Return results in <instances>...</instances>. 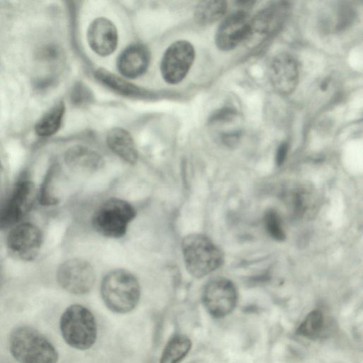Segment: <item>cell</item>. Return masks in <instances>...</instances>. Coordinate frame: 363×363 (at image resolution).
<instances>
[{
  "label": "cell",
  "instance_id": "obj_1",
  "mask_svg": "<svg viewBox=\"0 0 363 363\" xmlns=\"http://www.w3.org/2000/svg\"><path fill=\"white\" fill-rule=\"evenodd\" d=\"M10 352L19 363H56L52 344L37 330L28 326L14 329L9 337Z\"/></svg>",
  "mask_w": 363,
  "mask_h": 363
},
{
  "label": "cell",
  "instance_id": "obj_21",
  "mask_svg": "<svg viewBox=\"0 0 363 363\" xmlns=\"http://www.w3.org/2000/svg\"><path fill=\"white\" fill-rule=\"evenodd\" d=\"M65 106L60 103L48 111L37 123L35 131L42 137H48L55 134L60 128L63 115Z\"/></svg>",
  "mask_w": 363,
  "mask_h": 363
},
{
  "label": "cell",
  "instance_id": "obj_12",
  "mask_svg": "<svg viewBox=\"0 0 363 363\" xmlns=\"http://www.w3.org/2000/svg\"><path fill=\"white\" fill-rule=\"evenodd\" d=\"M250 18L244 10H238L228 16L219 25L215 35L218 49L229 51L243 42L250 33Z\"/></svg>",
  "mask_w": 363,
  "mask_h": 363
},
{
  "label": "cell",
  "instance_id": "obj_23",
  "mask_svg": "<svg viewBox=\"0 0 363 363\" xmlns=\"http://www.w3.org/2000/svg\"><path fill=\"white\" fill-rule=\"evenodd\" d=\"M324 325V318L321 311H311L301 323L297 333L309 339H315L320 334Z\"/></svg>",
  "mask_w": 363,
  "mask_h": 363
},
{
  "label": "cell",
  "instance_id": "obj_5",
  "mask_svg": "<svg viewBox=\"0 0 363 363\" xmlns=\"http://www.w3.org/2000/svg\"><path fill=\"white\" fill-rule=\"evenodd\" d=\"M135 216L134 208L127 201L111 199L94 212L92 225L104 236L118 238L123 236L128 224Z\"/></svg>",
  "mask_w": 363,
  "mask_h": 363
},
{
  "label": "cell",
  "instance_id": "obj_28",
  "mask_svg": "<svg viewBox=\"0 0 363 363\" xmlns=\"http://www.w3.org/2000/svg\"><path fill=\"white\" fill-rule=\"evenodd\" d=\"M329 82L330 80L328 79H325L321 82L320 84V89L322 91H325L328 89L329 86Z\"/></svg>",
  "mask_w": 363,
  "mask_h": 363
},
{
  "label": "cell",
  "instance_id": "obj_27",
  "mask_svg": "<svg viewBox=\"0 0 363 363\" xmlns=\"http://www.w3.org/2000/svg\"><path fill=\"white\" fill-rule=\"evenodd\" d=\"M289 150L288 143L283 142L279 145L276 152V163L277 165H281L284 162Z\"/></svg>",
  "mask_w": 363,
  "mask_h": 363
},
{
  "label": "cell",
  "instance_id": "obj_9",
  "mask_svg": "<svg viewBox=\"0 0 363 363\" xmlns=\"http://www.w3.org/2000/svg\"><path fill=\"white\" fill-rule=\"evenodd\" d=\"M57 279L67 291L74 294H84L92 288L95 274L91 264L81 259H71L58 268Z\"/></svg>",
  "mask_w": 363,
  "mask_h": 363
},
{
  "label": "cell",
  "instance_id": "obj_20",
  "mask_svg": "<svg viewBox=\"0 0 363 363\" xmlns=\"http://www.w3.org/2000/svg\"><path fill=\"white\" fill-rule=\"evenodd\" d=\"M228 4L225 1L211 0L199 3L194 11L196 21L201 25L213 23L225 13Z\"/></svg>",
  "mask_w": 363,
  "mask_h": 363
},
{
  "label": "cell",
  "instance_id": "obj_10",
  "mask_svg": "<svg viewBox=\"0 0 363 363\" xmlns=\"http://www.w3.org/2000/svg\"><path fill=\"white\" fill-rule=\"evenodd\" d=\"M42 240L41 231L35 225L23 223L14 226L9 232L6 245L13 257L30 261L39 253Z\"/></svg>",
  "mask_w": 363,
  "mask_h": 363
},
{
  "label": "cell",
  "instance_id": "obj_19",
  "mask_svg": "<svg viewBox=\"0 0 363 363\" xmlns=\"http://www.w3.org/2000/svg\"><path fill=\"white\" fill-rule=\"evenodd\" d=\"M191 340L182 334L172 337L165 345L160 363H179L189 353Z\"/></svg>",
  "mask_w": 363,
  "mask_h": 363
},
{
  "label": "cell",
  "instance_id": "obj_3",
  "mask_svg": "<svg viewBox=\"0 0 363 363\" xmlns=\"http://www.w3.org/2000/svg\"><path fill=\"white\" fill-rule=\"evenodd\" d=\"M182 250L187 271L196 278L214 272L223 262L221 250L203 235H187L182 241Z\"/></svg>",
  "mask_w": 363,
  "mask_h": 363
},
{
  "label": "cell",
  "instance_id": "obj_18",
  "mask_svg": "<svg viewBox=\"0 0 363 363\" xmlns=\"http://www.w3.org/2000/svg\"><path fill=\"white\" fill-rule=\"evenodd\" d=\"M66 160L72 169L85 172H94L103 164L102 159L96 152L84 147L71 149Z\"/></svg>",
  "mask_w": 363,
  "mask_h": 363
},
{
  "label": "cell",
  "instance_id": "obj_8",
  "mask_svg": "<svg viewBox=\"0 0 363 363\" xmlns=\"http://www.w3.org/2000/svg\"><path fill=\"white\" fill-rule=\"evenodd\" d=\"M281 198L289 212L296 219H310L318 212V195L314 187L306 182L288 184L282 190Z\"/></svg>",
  "mask_w": 363,
  "mask_h": 363
},
{
  "label": "cell",
  "instance_id": "obj_26",
  "mask_svg": "<svg viewBox=\"0 0 363 363\" xmlns=\"http://www.w3.org/2000/svg\"><path fill=\"white\" fill-rule=\"evenodd\" d=\"M237 111L231 107H225L214 113L210 118L211 123L230 122L236 116Z\"/></svg>",
  "mask_w": 363,
  "mask_h": 363
},
{
  "label": "cell",
  "instance_id": "obj_7",
  "mask_svg": "<svg viewBox=\"0 0 363 363\" xmlns=\"http://www.w3.org/2000/svg\"><path fill=\"white\" fill-rule=\"evenodd\" d=\"M238 294L233 283L223 277L209 281L203 290L202 301L208 312L215 318L229 314L235 308Z\"/></svg>",
  "mask_w": 363,
  "mask_h": 363
},
{
  "label": "cell",
  "instance_id": "obj_13",
  "mask_svg": "<svg viewBox=\"0 0 363 363\" xmlns=\"http://www.w3.org/2000/svg\"><path fill=\"white\" fill-rule=\"evenodd\" d=\"M33 198V184L26 179L19 181L0 209V228L18 223L30 208Z\"/></svg>",
  "mask_w": 363,
  "mask_h": 363
},
{
  "label": "cell",
  "instance_id": "obj_16",
  "mask_svg": "<svg viewBox=\"0 0 363 363\" xmlns=\"http://www.w3.org/2000/svg\"><path fill=\"white\" fill-rule=\"evenodd\" d=\"M150 59V52L145 46L133 44L121 53L117 60V67L125 77L136 78L145 72Z\"/></svg>",
  "mask_w": 363,
  "mask_h": 363
},
{
  "label": "cell",
  "instance_id": "obj_25",
  "mask_svg": "<svg viewBox=\"0 0 363 363\" xmlns=\"http://www.w3.org/2000/svg\"><path fill=\"white\" fill-rule=\"evenodd\" d=\"M264 220L265 228L272 238L279 241L284 240L285 233L277 212L273 210L267 211Z\"/></svg>",
  "mask_w": 363,
  "mask_h": 363
},
{
  "label": "cell",
  "instance_id": "obj_11",
  "mask_svg": "<svg viewBox=\"0 0 363 363\" xmlns=\"http://www.w3.org/2000/svg\"><path fill=\"white\" fill-rule=\"evenodd\" d=\"M289 8L288 2L279 1L258 11L250 18L247 42L259 43L277 31L286 18Z\"/></svg>",
  "mask_w": 363,
  "mask_h": 363
},
{
  "label": "cell",
  "instance_id": "obj_2",
  "mask_svg": "<svg viewBox=\"0 0 363 363\" xmlns=\"http://www.w3.org/2000/svg\"><path fill=\"white\" fill-rule=\"evenodd\" d=\"M104 303L111 311L124 313L132 311L140 298V285L133 274L125 269L107 274L101 285Z\"/></svg>",
  "mask_w": 363,
  "mask_h": 363
},
{
  "label": "cell",
  "instance_id": "obj_22",
  "mask_svg": "<svg viewBox=\"0 0 363 363\" xmlns=\"http://www.w3.org/2000/svg\"><path fill=\"white\" fill-rule=\"evenodd\" d=\"M96 77L109 88L126 96H140L143 90L104 69H99Z\"/></svg>",
  "mask_w": 363,
  "mask_h": 363
},
{
  "label": "cell",
  "instance_id": "obj_4",
  "mask_svg": "<svg viewBox=\"0 0 363 363\" xmlns=\"http://www.w3.org/2000/svg\"><path fill=\"white\" fill-rule=\"evenodd\" d=\"M60 328L64 340L77 350H87L95 342L96 323L91 312L83 306L74 304L63 312Z\"/></svg>",
  "mask_w": 363,
  "mask_h": 363
},
{
  "label": "cell",
  "instance_id": "obj_6",
  "mask_svg": "<svg viewBox=\"0 0 363 363\" xmlns=\"http://www.w3.org/2000/svg\"><path fill=\"white\" fill-rule=\"evenodd\" d=\"M195 58L193 45L186 40H177L165 50L160 70L164 80L171 84L182 82L189 72Z\"/></svg>",
  "mask_w": 363,
  "mask_h": 363
},
{
  "label": "cell",
  "instance_id": "obj_14",
  "mask_svg": "<svg viewBox=\"0 0 363 363\" xmlns=\"http://www.w3.org/2000/svg\"><path fill=\"white\" fill-rule=\"evenodd\" d=\"M269 77L274 89L282 95H289L296 88L299 70L296 60L290 54L280 53L272 60Z\"/></svg>",
  "mask_w": 363,
  "mask_h": 363
},
{
  "label": "cell",
  "instance_id": "obj_15",
  "mask_svg": "<svg viewBox=\"0 0 363 363\" xmlns=\"http://www.w3.org/2000/svg\"><path fill=\"white\" fill-rule=\"evenodd\" d=\"M87 40L92 50L96 54L101 56L109 55L117 47V29L108 18L99 17L88 28Z\"/></svg>",
  "mask_w": 363,
  "mask_h": 363
},
{
  "label": "cell",
  "instance_id": "obj_17",
  "mask_svg": "<svg viewBox=\"0 0 363 363\" xmlns=\"http://www.w3.org/2000/svg\"><path fill=\"white\" fill-rule=\"evenodd\" d=\"M109 148L119 157L130 164L138 160V151L130 134L125 129L116 128L106 137Z\"/></svg>",
  "mask_w": 363,
  "mask_h": 363
},
{
  "label": "cell",
  "instance_id": "obj_24",
  "mask_svg": "<svg viewBox=\"0 0 363 363\" xmlns=\"http://www.w3.org/2000/svg\"><path fill=\"white\" fill-rule=\"evenodd\" d=\"M55 168H51L42 183L39 197L40 201L43 205L51 206L57 203L58 201V199L55 194Z\"/></svg>",
  "mask_w": 363,
  "mask_h": 363
}]
</instances>
